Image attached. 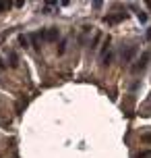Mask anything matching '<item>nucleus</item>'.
Here are the masks:
<instances>
[{"instance_id": "1", "label": "nucleus", "mask_w": 151, "mask_h": 158, "mask_svg": "<svg viewBox=\"0 0 151 158\" xmlns=\"http://www.w3.org/2000/svg\"><path fill=\"white\" fill-rule=\"evenodd\" d=\"M41 40H46V42H56V40L60 38V31L56 29V27H48L44 33H40Z\"/></svg>"}, {"instance_id": "2", "label": "nucleus", "mask_w": 151, "mask_h": 158, "mask_svg": "<svg viewBox=\"0 0 151 158\" xmlns=\"http://www.w3.org/2000/svg\"><path fill=\"white\" fill-rule=\"evenodd\" d=\"M147 60H149V54H143L139 60H137V64L133 67V73H139V71H143L145 67H147Z\"/></svg>"}, {"instance_id": "3", "label": "nucleus", "mask_w": 151, "mask_h": 158, "mask_svg": "<svg viewBox=\"0 0 151 158\" xmlns=\"http://www.w3.org/2000/svg\"><path fill=\"white\" fill-rule=\"evenodd\" d=\"M124 17H126V13H120V15H110V17H106L103 21H106V23H118V21H122V19H124Z\"/></svg>"}, {"instance_id": "4", "label": "nucleus", "mask_w": 151, "mask_h": 158, "mask_svg": "<svg viewBox=\"0 0 151 158\" xmlns=\"http://www.w3.org/2000/svg\"><path fill=\"white\" fill-rule=\"evenodd\" d=\"M40 38H41L40 33H33L31 35V46L33 48H40Z\"/></svg>"}, {"instance_id": "5", "label": "nucleus", "mask_w": 151, "mask_h": 158, "mask_svg": "<svg viewBox=\"0 0 151 158\" xmlns=\"http://www.w3.org/2000/svg\"><path fill=\"white\" fill-rule=\"evenodd\" d=\"M10 4H13L10 0H0V15L4 13V8H10Z\"/></svg>"}, {"instance_id": "6", "label": "nucleus", "mask_w": 151, "mask_h": 158, "mask_svg": "<svg viewBox=\"0 0 151 158\" xmlns=\"http://www.w3.org/2000/svg\"><path fill=\"white\" fill-rule=\"evenodd\" d=\"M19 44H21L23 48H27L29 46V38H27V35H19Z\"/></svg>"}, {"instance_id": "7", "label": "nucleus", "mask_w": 151, "mask_h": 158, "mask_svg": "<svg viewBox=\"0 0 151 158\" xmlns=\"http://www.w3.org/2000/svg\"><path fill=\"white\" fill-rule=\"evenodd\" d=\"M8 58H10V67H17V64H19V58H17L15 52H10V54H8Z\"/></svg>"}, {"instance_id": "8", "label": "nucleus", "mask_w": 151, "mask_h": 158, "mask_svg": "<svg viewBox=\"0 0 151 158\" xmlns=\"http://www.w3.org/2000/svg\"><path fill=\"white\" fill-rule=\"evenodd\" d=\"M141 142H145V143H151V133H145V135H141Z\"/></svg>"}, {"instance_id": "9", "label": "nucleus", "mask_w": 151, "mask_h": 158, "mask_svg": "<svg viewBox=\"0 0 151 158\" xmlns=\"http://www.w3.org/2000/svg\"><path fill=\"white\" fill-rule=\"evenodd\" d=\"M56 2H58V0H46V6H48V8H46V13H50V6H54Z\"/></svg>"}, {"instance_id": "10", "label": "nucleus", "mask_w": 151, "mask_h": 158, "mask_svg": "<svg viewBox=\"0 0 151 158\" xmlns=\"http://www.w3.org/2000/svg\"><path fill=\"white\" fill-rule=\"evenodd\" d=\"M135 158H151V152H141V154H137Z\"/></svg>"}, {"instance_id": "11", "label": "nucleus", "mask_w": 151, "mask_h": 158, "mask_svg": "<svg viewBox=\"0 0 151 158\" xmlns=\"http://www.w3.org/2000/svg\"><path fill=\"white\" fill-rule=\"evenodd\" d=\"M137 17H139V21H141V23L147 21V15H145V13H137Z\"/></svg>"}, {"instance_id": "12", "label": "nucleus", "mask_w": 151, "mask_h": 158, "mask_svg": "<svg viewBox=\"0 0 151 158\" xmlns=\"http://www.w3.org/2000/svg\"><path fill=\"white\" fill-rule=\"evenodd\" d=\"M102 4H103V0H93V8H97V10L102 8Z\"/></svg>"}, {"instance_id": "13", "label": "nucleus", "mask_w": 151, "mask_h": 158, "mask_svg": "<svg viewBox=\"0 0 151 158\" xmlns=\"http://www.w3.org/2000/svg\"><path fill=\"white\" fill-rule=\"evenodd\" d=\"M64 50H66V48H64V42H62V44L58 46V54H64Z\"/></svg>"}, {"instance_id": "14", "label": "nucleus", "mask_w": 151, "mask_h": 158, "mask_svg": "<svg viewBox=\"0 0 151 158\" xmlns=\"http://www.w3.org/2000/svg\"><path fill=\"white\" fill-rule=\"evenodd\" d=\"M23 2H25V0H15V4H17V6H23Z\"/></svg>"}, {"instance_id": "15", "label": "nucleus", "mask_w": 151, "mask_h": 158, "mask_svg": "<svg viewBox=\"0 0 151 158\" xmlns=\"http://www.w3.org/2000/svg\"><path fill=\"white\" fill-rule=\"evenodd\" d=\"M145 4H147V6H149V8H151V0H145Z\"/></svg>"}]
</instances>
